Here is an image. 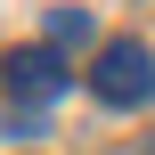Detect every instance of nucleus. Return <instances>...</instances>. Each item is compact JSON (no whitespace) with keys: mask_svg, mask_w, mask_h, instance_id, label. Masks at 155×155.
<instances>
[{"mask_svg":"<svg viewBox=\"0 0 155 155\" xmlns=\"http://www.w3.org/2000/svg\"><path fill=\"white\" fill-rule=\"evenodd\" d=\"M90 90H98L106 106H147L155 98V57L139 49V41H106L98 65H90Z\"/></svg>","mask_w":155,"mask_h":155,"instance_id":"obj_1","label":"nucleus"},{"mask_svg":"<svg viewBox=\"0 0 155 155\" xmlns=\"http://www.w3.org/2000/svg\"><path fill=\"white\" fill-rule=\"evenodd\" d=\"M0 82H8L16 106H49V98L65 90V65H57V49H16V57L0 65Z\"/></svg>","mask_w":155,"mask_h":155,"instance_id":"obj_2","label":"nucleus"},{"mask_svg":"<svg viewBox=\"0 0 155 155\" xmlns=\"http://www.w3.org/2000/svg\"><path fill=\"white\" fill-rule=\"evenodd\" d=\"M49 41H57V49H82V41H90V16H82V8H49Z\"/></svg>","mask_w":155,"mask_h":155,"instance_id":"obj_3","label":"nucleus"}]
</instances>
